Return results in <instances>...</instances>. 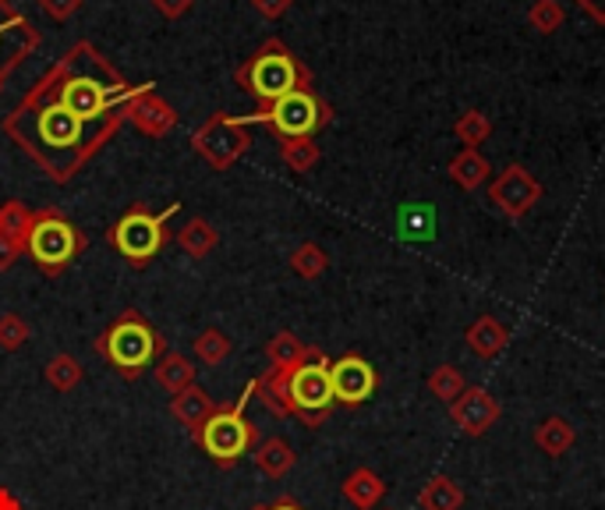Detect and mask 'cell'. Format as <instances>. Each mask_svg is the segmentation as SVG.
I'll list each match as a JSON object with an SVG mask.
<instances>
[{
	"mask_svg": "<svg viewBox=\"0 0 605 510\" xmlns=\"http://www.w3.org/2000/svg\"><path fill=\"white\" fill-rule=\"evenodd\" d=\"M241 85L248 89L255 100H263L266 107L277 103L280 96L294 93V89H309V68L283 47V43L269 39L266 47L241 68Z\"/></svg>",
	"mask_w": 605,
	"mask_h": 510,
	"instance_id": "1",
	"label": "cell"
},
{
	"mask_svg": "<svg viewBox=\"0 0 605 510\" xmlns=\"http://www.w3.org/2000/svg\"><path fill=\"white\" fill-rule=\"evenodd\" d=\"M255 397V380L245 386V394L237 397L234 408H217V415L206 418V426L195 432V440L202 443V450L220 464H234L241 454H248V447L255 440L252 426L245 422V404Z\"/></svg>",
	"mask_w": 605,
	"mask_h": 510,
	"instance_id": "2",
	"label": "cell"
},
{
	"mask_svg": "<svg viewBox=\"0 0 605 510\" xmlns=\"http://www.w3.org/2000/svg\"><path fill=\"white\" fill-rule=\"evenodd\" d=\"M333 404H337V397H333L326 355L312 358V362H305L287 376V408H291V415H298L305 426L312 429L323 426L333 412Z\"/></svg>",
	"mask_w": 605,
	"mask_h": 510,
	"instance_id": "3",
	"label": "cell"
},
{
	"mask_svg": "<svg viewBox=\"0 0 605 510\" xmlns=\"http://www.w3.org/2000/svg\"><path fill=\"white\" fill-rule=\"evenodd\" d=\"M245 121L274 125L280 139H312V135L329 121V107L312 93V89H294V93H287L277 103L263 107V114L241 117V125Z\"/></svg>",
	"mask_w": 605,
	"mask_h": 510,
	"instance_id": "4",
	"label": "cell"
},
{
	"mask_svg": "<svg viewBox=\"0 0 605 510\" xmlns=\"http://www.w3.org/2000/svg\"><path fill=\"white\" fill-rule=\"evenodd\" d=\"M160 351V337L153 334L142 316L125 312L103 337V355L110 358V366L120 369L125 376H139V372L153 362V355Z\"/></svg>",
	"mask_w": 605,
	"mask_h": 510,
	"instance_id": "5",
	"label": "cell"
},
{
	"mask_svg": "<svg viewBox=\"0 0 605 510\" xmlns=\"http://www.w3.org/2000/svg\"><path fill=\"white\" fill-rule=\"evenodd\" d=\"M25 248L43 269H47V274H60V269L85 248V237L74 231V223H68L65 217L39 213L33 220V231H28Z\"/></svg>",
	"mask_w": 605,
	"mask_h": 510,
	"instance_id": "6",
	"label": "cell"
},
{
	"mask_svg": "<svg viewBox=\"0 0 605 510\" xmlns=\"http://www.w3.org/2000/svg\"><path fill=\"white\" fill-rule=\"evenodd\" d=\"M177 202H171V209H163V213H146V209H131V213H125L117 220V228L107 234L110 245L125 255L128 263H149L153 255L163 248V223L171 220L177 213Z\"/></svg>",
	"mask_w": 605,
	"mask_h": 510,
	"instance_id": "7",
	"label": "cell"
},
{
	"mask_svg": "<svg viewBox=\"0 0 605 510\" xmlns=\"http://www.w3.org/2000/svg\"><path fill=\"white\" fill-rule=\"evenodd\" d=\"M489 199L503 217L524 220L542 199V182L532 171H524L521 163H510V167L499 171L496 182L489 185Z\"/></svg>",
	"mask_w": 605,
	"mask_h": 510,
	"instance_id": "8",
	"label": "cell"
},
{
	"mask_svg": "<svg viewBox=\"0 0 605 510\" xmlns=\"http://www.w3.org/2000/svg\"><path fill=\"white\" fill-rule=\"evenodd\" d=\"M450 418L464 437L478 440L503 418V404H499L486 386H467L464 394L450 404Z\"/></svg>",
	"mask_w": 605,
	"mask_h": 510,
	"instance_id": "9",
	"label": "cell"
},
{
	"mask_svg": "<svg viewBox=\"0 0 605 510\" xmlns=\"http://www.w3.org/2000/svg\"><path fill=\"white\" fill-rule=\"evenodd\" d=\"M248 135L241 131V121L234 117H213L199 135H195V153H202L217 171H226L231 163L245 153Z\"/></svg>",
	"mask_w": 605,
	"mask_h": 510,
	"instance_id": "10",
	"label": "cell"
},
{
	"mask_svg": "<svg viewBox=\"0 0 605 510\" xmlns=\"http://www.w3.org/2000/svg\"><path fill=\"white\" fill-rule=\"evenodd\" d=\"M329 380H333V397L340 404H365L375 386H380V376H375L372 362H365L361 355H344L340 362H329Z\"/></svg>",
	"mask_w": 605,
	"mask_h": 510,
	"instance_id": "11",
	"label": "cell"
},
{
	"mask_svg": "<svg viewBox=\"0 0 605 510\" xmlns=\"http://www.w3.org/2000/svg\"><path fill=\"white\" fill-rule=\"evenodd\" d=\"M36 43H39L36 25L22 19L8 0H0V82H4V74L19 65Z\"/></svg>",
	"mask_w": 605,
	"mask_h": 510,
	"instance_id": "12",
	"label": "cell"
},
{
	"mask_svg": "<svg viewBox=\"0 0 605 510\" xmlns=\"http://www.w3.org/2000/svg\"><path fill=\"white\" fill-rule=\"evenodd\" d=\"M464 340H467V348H472L478 358L492 362V358H499L510 348V329H507V323H499L496 316H478L472 326L464 329Z\"/></svg>",
	"mask_w": 605,
	"mask_h": 510,
	"instance_id": "13",
	"label": "cell"
},
{
	"mask_svg": "<svg viewBox=\"0 0 605 510\" xmlns=\"http://www.w3.org/2000/svg\"><path fill=\"white\" fill-rule=\"evenodd\" d=\"M171 412H174V418L181 426H188L191 432H199L206 426V418L217 415V404H213V397H209L202 386L191 383V386L181 390V394H174Z\"/></svg>",
	"mask_w": 605,
	"mask_h": 510,
	"instance_id": "14",
	"label": "cell"
},
{
	"mask_svg": "<svg viewBox=\"0 0 605 510\" xmlns=\"http://www.w3.org/2000/svg\"><path fill=\"white\" fill-rule=\"evenodd\" d=\"M446 171H450V182L457 188L478 192L492 177V163L481 157V149H461V153L450 160Z\"/></svg>",
	"mask_w": 605,
	"mask_h": 510,
	"instance_id": "15",
	"label": "cell"
},
{
	"mask_svg": "<svg viewBox=\"0 0 605 510\" xmlns=\"http://www.w3.org/2000/svg\"><path fill=\"white\" fill-rule=\"evenodd\" d=\"M386 497V483L372 468H354L344 478V500L358 507V510H372L380 507Z\"/></svg>",
	"mask_w": 605,
	"mask_h": 510,
	"instance_id": "16",
	"label": "cell"
},
{
	"mask_svg": "<svg viewBox=\"0 0 605 510\" xmlns=\"http://www.w3.org/2000/svg\"><path fill=\"white\" fill-rule=\"evenodd\" d=\"M128 117L135 121V128L146 131V135H163L166 128L174 125V111L166 107L163 100L146 96V93H139L128 103Z\"/></svg>",
	"mask_w": 605,
	"mask_h": 510,
	"instance_id": "17",
	"label": "cell"
},
{
	"mask_svg": "<svg viewBox=\"0 0 605 510\" xmlns=\"http://www.w3.org/2000/svg\"><path fill=\"white\" fill-rule=\"evenodd\" d=\"M573 440H578V432H573V426L563 415H549L535 426V447L549 457H563L573 447Z\"/></svg>",
	"mask_w": 605,
	"mask_h": 510,
	"instance_id": "18",
	"label": "cell"
},
{
	"mask_svg": "<svg viewBox=\"0 0 605 510\" xmlns=\"http://www.w3.org/2000/svg\"><path fill=\"white\" fill-rule=\"evenodd\" d=\"M266 355H269V362H274V369H280V372H294V369H301L305 362H312V358H319L323 351H312V348H305L294 334H277L274 340H269V348H266Z\"/></svg>",
	"mask_w": 605,
	"mask_h": 510,
	"instance_id": "19",
	"label": "cell"
},
{
	"mask_svg": "<svg viewBox=\"0 0 605 510\" xmlns=\"http://www.w3.org/2000/svg\"><path fill=\"white\" fill-rule=\"evenodd\" d=\"M421 510H461L464 507V489L453 483L450 475H432L418 492Z\"/></svg>",
	"mask_w": 605,
	"mask_h": 510,
	"instance_id": "20",
	"label": "cell"
},
{
	"mask_svg": "<svg viewBox=\"0 0 605 510\" xmlns=\"http://www.w3.org/2000/svg\"><path fill=\"white\" fill-rule=\"evenodd\" d=\"M294 461H298L294 447L287 443L283 437H269V440L259 443V450H255V464H259V472L269 475V478H283L287 472L294 468Z\"/></svg>",
	"mask_w": 605,
	"mask_h": 510,
	"instance_id": "21",
	"label": "cell"
},
{
	"mask_svg": "<svg viewBox=\"0 0 605 510\" xmlns=\"http://www.w3.org/2000/svg\"><path fill=\"white\" fill-rule=\"evenodd\" d=\"M156 383H160L171 397L181 394L185 386H191V383H195V366H191V358L177 355V351L160 355V362H156Z\"/></svg>",
	"mask_w": 605,
	"mask_h": 510,
	"instance_id": "22",
	"label": "cell"
},
{
	"mask_svg": "<svg viewBox=\"0 0 605 510\" xmlns=\"http://www.w3.org/2000/svg\"><path fill=\"white\" fill-rule=\"evenodd\" d=\"M397 228H400V237L404 242H432L435 237V209L432 206H404L397 213Z\"/></svg>",
	"mask_w": 605,
	"mask_h": 510,
	"instance_id": "23",
	"label": "cell"
},
{
	"mask_svg": "<svg viewBox=\"0 0 605 510\" xmlns=\"http://www.w3.org/2000/svg\"><path fill=\"white\" fill-rule=\"evenodd\" d=\"M527 25H532L538 36H552L567 25V8L559 4V0H532V8H527Z\"/></svg>",
	"mask_w": 605,
	"mask_h": 510,
	"instance_id": "24",
	"label": "cell"
},
{
	"mask_svg": "<svg viewBox=\"0 0 605 510\" xmlns=\"http://www.w3.org/2000/svg\"><path fill=\"white\" fill-rule=\"evenodd\" d=\"M33 213L22 206V202H8L0 209V234L8 237L11 245H19L25 252V242H28V231H33Z\"/></svg>",
	"mask_w": 605,
	"mask_h": 510,
	"instance_id": "25",
	"label": "cell"
},
{
	"mask_svg": "<svg viewBox=\"0 0 605 510\" xmlns=\"http://www.w3.org/2000/svg\"><path fill=\"white\" fill-rule=\"evenodd\" d=\"M453 135H457V142H464V149H478L492 135V121L481 111L472 107L453 121Z\"/></svg>",
	"mask_w": 605,
	"mask_h": 510,
	"instance_id": "26",
	"label": "cell"
},
{
	"mask_svg": "<svg viewBox=\"0 0 605 510\" xmlns=\"http://www.w3.org/2000/svg\"><path fill=\"white\" fill-rule=\"evenodd\" d=\"M426 386H429V394L435 401L453 404L467 390V380H464V372L457 366H440V369H432V376H429Z\"/></svg>",
	"mask_w": 605,
	"mask_h": 510,
	"instance_id": "27",
	"label": "cell"
},
{
	"mask_svg": "<svg viewBox=\"0 0 605 510\" xmlns=\"http://www.w3.org/2000/svg\"><path fill=\"white\" fill-rule=\"evenodd\" d=\"M280 157L294 174H305V171L315 167V163H319V146H315L312 139H283Z\"/></svg>",
	"mask_w": 605,
	"mask_h": 510,
	"instance_id": "28",
	"label": "cell"
},
{
	"mask_svg": "<svg viewBox=\"0 0 605 510\" xmlns=\"http://www.w3.org/2000/svg\"><path fill=\"white\" fill-rule=\"evenodd\" d=\"M177 242H181V248H185L188 255H195V259H202V255H209V252L217 248V231L209 228L206 220H191L188 228H181Z\"/></svg>",
	"mask_w": 605,
	"mask_h": 510,
	"instance_id": "29",
	"label": "cell"
},
{
	"mask_svg": "<svg viewBox=\"0 0 605 510\" xmlns=\"http://www.w3.org/2000/svg\"><path fill=\"white\" fill-rule=\"evenodd\" d=\"M47 383L54 390H60V394H68V390H74L82 383V366L74 355H57L47 362Z\"/></svg>",
	"mask_w": 605,
	"mask_h": 510,
	"instance_id": "30",
	"label": "cell"
},
{
	"mask_svg": "<svg viewBox=\"0 0 605 510\" xmlns=\"http://www.w3.org/2000/svg\"><path fill=\"white\" fill-rule=\"evenodd\" d=\"M291 266H294V274H298V277L315 280V277H323V274H326L329 255H326L319 245H315V242H305V245H298V248H294Z\"/></svg>",
	"mask_w": 605,
	"mask_h": 510,
	"instance_id": "31",
	"label": "cell"
},
{
	"mask_svg": "<svg viewBox=\"0 0 605 510\" xmlns=\"http://www.w3.org/2000/svg\"><path fill=\"white\" fill-rule=\"evenodd\" d=\"M231 337L220 334V329H202L199 337H195V355H199V362L206 366H220L226 355H231Z\"/></svg>",
	"mask_w": 605,
	"mask_h": 510,
	"instance_id": "32",
	"label": "cell"
},
{
	"mask_svg": "<svg viewBox=\"0 0 605 510\" xmlns=\"http://www.w3.org/2000/svg\"><path fill=\"white\" fill-rule=\"evenodd\" d=\"M25 340H28V323L22 316H14V312L0 316V348H4V351H19Z\"/></svg>",
	"mask_w": 605,
	"mask_h": 510,
	"instance_id": "33",
	"label": "cell"
},
{
	"mask_svg": "<svg viewBox=\"0 0 605 510\" xmlns=\"http://www.w3.org/2000/svg\"><path fill=\"white\" fill-rule=\"evenodd\" d=\"M43 8H47V14H54V19H68V14L82 4V0H39Z\"/></svg>",
	"mask_w": 605,
	"mask_h": 510,
	"instance_id": "34",
	"label": "cell"
},
{
	"mask_svg": "<svg viewBox=\"0 0 605 510\" xmlns=\"http://www.w3.org/2000/svg\"><path fill=\"white\" fill-rule=\"evenodd\" d=\"M578 8H581L595 25H605V0H578Z\"/></svg>",
	"mask_w": 605,
	"mask_h": 510,
	"instance_id": "35",
	"label": "cell"
},
{
	"mask_svg": "<svg viewBox=\"0 0 605 510\" xmlns=\"http://www.w3.org/2000/svg\"><path fill=\"white\" fill-rule=\"evenodd\" d=\"M22 255V248L19 245H11L4 234H0V269H11L14 266V259Z\"/></svg>",
	"mask_w": 605,
	"mask_h": 510,
	"instance_id": "36",
	"label": "cell"
},
{
	"mask_svg": "<svg viewBox=\"0 0 605 510\" xmlns=\"http://www.w3.org/2000/svg\"><path fill=\"white\" fill-rule=\"evenodd\" d=\"M255 8H259L266 19H280V14L291 8V0H255Z\"/></svg>",
	"mask_w": 605,
	"mask_h": 510,
	"instance_id": "37",
	"label": "cell"
},
{
	"mask_svg": "<svg viewBox=\"0 0 605 510\" xmlns=\"http://www.w3.org/2000/svg\"><path fill=\"white\" fill-rule=\"evenodd\" d=\"M156 8H160L163 14H171V19H177L181 11L191 8V0H156Z\"/></svg>",
	"mask_w": 605,
	"mask_h": 510,
	"instance_id": "38",
	"label": "cell"
},
{
	"mask_svg": "<svg viewBox=\"0 0 605 510\" xmlns=\"http://www.w3.org/2000/svg\"><path fill=\"white\" fill-rule=\"evenodd\" d=\"M0 510H22V503L14 500L8 489H0Z\"/></svg>",
	"mask_w": 605,
	"mask_h": 510,
	"instance_id": "39",
	"label": "cell"
},
{
	"mask_svg": "<svg viewBox=\"0 0 605 510\" xmlns=\"http://www.w3.org/2000/svg\"><path fill=\"white\" fill-rule=\"evenodd\" d=\"M269 510H301L294 500H280V503H274V507H269Z\"/></svg>",
	"mask_w": 605,
	"mask_h": 510,
	"instance_id": "40",
	"label": "cell"
},
{
	"mask_svg": "<svg viewBox=\"0 0 605 510\" xmlns=\"http://www.w3.org/2000/svg\"><path fill=\"white\" fill-rule=\"evenodd\" d=\"M252 510H269V507H252Z\"/></svg>",
	"mask_w": 605,
	"mask_h": 510,
	"instance_id": "41",
	"label": "cell"
}]
</instances>
